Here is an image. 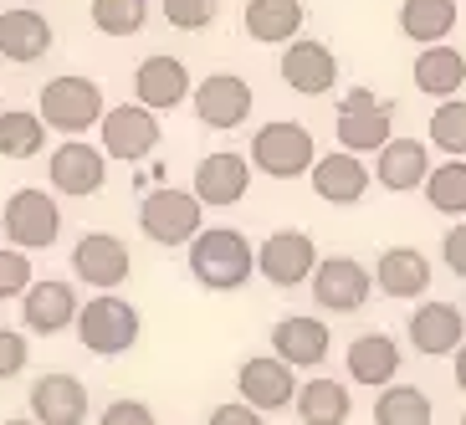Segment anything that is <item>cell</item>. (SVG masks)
<instances>
[{"label": "cell", "mask_w": 466, "mask_h": 425, "mask_svg": "<svg viewBox=\"0 0 466 425\" xmlns=\"http://www.w3.org/2000/svg\"><path fill=\"white\" fill-rule=\"evenodd\" d=\"M185 261H190V277L206 292H236L247 288L251 272H257V251H251V241L236 226H206L190 241Z\"/></svg>", "instance_id": "1"}, {"label": "cell", "mask_w": 466, "mask_h": 425, "mask_svg": "<svg viewBox=\"0 0 466 425\" xmlns=\"http://www.w3.org/2000/svg\"><path fill=\"white\" fill-rule=\"evenodd\" d=\"M36 113L46 118V128H52V134L83 138L87 128L103 124L108 97H103V83H93V77H83V72H62V77H52V83L42 87Z\"/></svg>", "instance_id": "2"}, {"label": "cell", "mask_w": 466, "mask_h": 425, "mask_svg": "<svg viewBox=\"0 0 466 425\" xmlns=\"http://www.w3.org/2000/svg\"><path fill=\"white\" fill-rule=\"evenodd\" d=\"M138 231L149 236L154 247H190L195 236L206 231V200L195 190H175V185H159L138 200Z\"/></svg>", "instance_id": "3"}, {"label": "cell", "mask_w": 466, "mask_h": 425, "mask_svg": "<svg viewBox=\"0 0 466 425\" xmlns=\"http://www.w3.org/2000/svg\"><path fill=\"white\" fill-rule=\"evenodd\" d=\"M251 165H257L267 179L313 175V165H318L313 128L298 124V118H272V124H261L257 134H251Z\"/></svg>", "instance_id": "4"}, {"label": "cell", "mask_w": 466, "mask_h": 425, "mask_svg": "<svg viewBox=\"0 0 466 425\" xmlns=\"http://www.w3.org/2000/svg\"><path fill=\"white\" fill-rule=\"evenodd\" d=\"M144 333V318H138L134 302H124L118 292H97L93 302H83L77 313V343L97 359H118L128 354Z\"/></svg>", "instance_id": "5"}, {"label": "cell", "mask_w": 466, "mask_h": 425, "mask_svg": "<svg viewBox=\"0 0 466 425\" xmlns=\"http://www.w3.org/2000/svg\"><path fill=\"white\" fill-rule=\"evenodd\" d=\"M343 149L354 154H380L395 138V103L374 97V87H349L339 97V124H333Z\"/></svg>", "instance_id": "6"}, {"label": "cell", "mask_w": 466, "mask_h": 425, "mask_svg": "<svg viewBox=\"0 0 466 425\" xmlns=\"http://www.w3.org/2000/svg\"><path fill=\"white\" fill-rule=\"evenodd\" d=\"M0 231H5V241H11V247L46 251V247H56V236H62V206H56L46 190L26 185V190H15L11 200H5Z\"/></svg>", "instance_id": "7"}, {"label": "cell", "mask_w": 466, "mask_h": 425, "mask_svg": "<svg viewBox=\"0 0 466 425\" xmlns=\"http://www.w3.org/2000/svg\"><path fill=\"white\" fill-rule=\"evenodd\" d=\"M46 179H52L56 195L87 200V195H97L108 185V149L103 144H87V138H62L46 154Z\"/></svg>", "instance_id": "8"}, {"label": "cell", "mask_w": 466, "mask_h": 425, "mask_svg": "<svg viewBox=\"0 0 466 425\" xmlns=\"http://www.w3.org/2000/svg\"><path fill=\"white\" fill-rule=\"evenodd\" d=\"M97 134H103L108 159H118V165H138V159H149V154L159 149L165 128H159V113L144 108V103L134 97V103H118V108L103 113Z\"/></svg>", "instance_id": "9"}, {"label": "cell", "mask_w": 466, "mask_h": 425, "mask_svg": "<svg viewBox=\"0 0 466 425\" xmlns=\"http://www.w3.org/2000/svg\"><path fill=\"white\" fill-rule=\"evenodd\" d=\"M308 292H313L318 313H333V318L359 313V308L370 302V292H374V272L354 257H323L318 272H313V282H308Z\"/></svg>", "instance_id": "10"}, {"label": "cell", "mask_w": 466, "mask_h": 425, "mask_svg": "<svg viewBox=\"0 0 466 425\" xmlns=\"http://www.w3.org/2000/svg\"><path fill=\"white\" fill-rule=\"evenodd\" d=\"M318 241L308 231H272L267 241L257 247V272L272 282V288H282V292H292V288H302V282H313V272H318Z\"/></svg>", "instance_id": "11"}, {"label": "cell", "mask_w": 466, "mask_h": 425, "mask_svg": "<svg viewBox=\"0 0 466 425\" xmlns=\"http://www.w3.org/2000/svg\"><path fill=\"white\" fill-rule=\"evenodd\" d=\"M134 272V257L128 247L118 241L113 231H83L77 236V247H72V277L87 282L97 292H118Z\"/></svg>", "instance_id": "12"}, {"label": "cell", "mask_w": 466, "mask_h": 425, "mask_svg": "<svg viewBox=\"0 0 466 425\" xmlns=\"http://www.w3.org/2000/svg\"><path fill=\"white\" fill-rule=\"evenodd\" d=\"M236 390H241V400L247 405H257L261 415L272 410H288V405H298V374H292L288 359L277 354H251L241 369H236Z\"/></svg>", "instance_id": "13"}, {"label": "cell", "mask_w": 466, "mask_h": 425, "mask_svg": "<svg viewBox=\"0 0 466 425\" xmlns=\"http://www.w3.org/2000/svg\"><path fill=\"white\" fill-rule=\"evenodd\" d=\"M190 103H195V118H200V124L226 134V128H241V124H247L257 97H251V83H247V77H236V72H210L206 83H195V97H190Z\"/></svg>", "instance_id": "14"}, {"label": "cell", "mask_w": 466, "mask_h": 425, "mask_svg": "<svg viewBox=\"0 0 466 425\" xmlns=\"http://www.w3.org/2000/svg\"><path fill=\"white\" fill-rule=\"evenodd\" d=\"M134 97L144 103V108H154V113H175L179 103H190L195 97L190 67H185L179 56H169V52L144 56V62L134 67Z\"/></svg>", "instance_id": "15"}, {"label": "cell", "mask_w": 466, "mask_h": 425, "mask_svg": "<svg viewBox=\"0 0 466 425\" xmlns=\"http://www.w3.org/2000/svg\"><path fill=\"white\" fill-rule=\"evenodd\" d=\"M405 333H410V349L420 359H446V354H456V349L466 343V313L456 308V302L431 298V302H420V308L410 313Z\"/></svg>", "instance_id": "16"}, {"label": "cell", "mask_w": 466, "mask_h": 425, "mask_svg": "<svg viewBox=\"0 0 466 425\" xmlns=\"http://www.w3.org/2000/svg\"><path fill=\"white\" fill-rule=\"evenodd\" d=\"M313 195L323 200V206H359L364 195H370V179L374 169L359 159L354 149H329V154H318V165H313Z\"/></svg>", "instance_id": "17"}, {"label": "cell", "mask_w": 466, "mask_h": 425, "mask_svg": "<svg viewBox=\"0 0 466 425\" xmlns=\"http://www.w3.org/2000/svg\"><path fill=\"white\" fill-rule=\"evenodd\" d=\"M77 313H83V302H77L72 282H62V277L31 282V292L21 298V323H26V333H42V339L77 329Z\"/></svg>", "instance_id": "18"}, {"label": "cell", "mask_w": 466, "mask_h": 425, "mask_svg": "<svg viewBox=\"0 0 466 425\" xmlns=\"http://www.w3.org/2000/svg\"><path fill=\"white\" fill-rule=\"evenodd\" d=\"M210 210H226V206H241L251 190V159L236 149H216L195 165V185H190Z\"/></svg>", "instance_id": "19"}, {"label": "cell", "mask_w": 466, "mask_h": 425, "mask_svg": "<svg viewBox=\"0 0 466 425\" xmlns=\"http://www.w3.org/2000/svg\"><path fill=\"white\" fill-rule=\"evenodd\" d=\"M26 410L42 425H83L87 420V384L77 374H36L26 395Z\"/></svg>", "instance_id": "20"}, {"label": "cell", "mask_w": 466, "mask_h": 425, "mask_svg": "<svg viewBox=\"0 0 466 425\" xmlns=\"http://www.w3.org/2000/svg\"><path fill=\"white\" fill-rule=\"evenodd\" d=\"M431 144L425 138H390L380 154H374V185L390 195H410V190H425L431 179Z\"/></svg>", "instance_id": "21"}, {"label": "cell", "mask_w": 466, "mask_h": 425, "mask_svg": "<svg viewBox=\"0 0 466 425\" xmlns=\"http://www.w3.org/2000/svg\"><path fill=\"white\" fill-rule=\"evenodd\" d=\"M329 349H333V333L313 313H288L272 323V354L288 359L292 369H318L329 359Z\"/></svg>", "instance_id": "22"}, {"label": "cell", "mask_w": 466, "mask_h": 425, "mask_svg": "<svg viewBox=\"0 0 466 425\" xmlns=\"http://www.w3.org/2000/svg\"><path fill=\"white\" fill-rule=\"evenodd\" d=\"M282 83L302 97H323L339 87V56L313 36H298L292 46H282Z\"/></svg>", "instance_id": "23"}, {"label": "cell", "mask_w": 466, "mask_h": 425, "mask_svg": "<svg viewBox=\"0 0 466 425\" xmlns=\"http://www.w3.org/2000/svg\"><path fill=\"white\" fill-rule=\"evenodd\" d=\"M56 31L36 5H11V11H0V56L15 62V67H31V62H42L52 52Z\"/></svg>", "instance_id": "24"}, {"label": "cell", "mask_w": 466, "mask_h": 425, "mask_svg": "<svg viewBox=\"0 0 466 425\" xmlns=\"http://www.w3.org/2000/svg\"><path fill=\"white\" fill-rule=\"evenodd\" d=\"M343 369H349L354 384H364V390H384L400 374V343L390 333H359L349 343V354H343Z\"/></svg>", "instance_id": "25"}, {"label": "cell", "mask_w": 466, "mask_h": 425, "mask_svg": "<svg viewBox=\"0 0 466 425\" xmlns=\"http://www.w3.org/2000/svg\"><path fill=\"white\" fill-rule=\"evenodd\" d=\"M374 288L384 298H420V292H431V261H425V251H415V247L380 251V261H374Z\"/></svg>", "instance_id": "26"}, {"label": "cell", "mask_w": 466, "mask_h": 425, "mask_svg": "<svg viewBox=\"0 0 466 425\" xmlns=\"http://www.w3.org/2000/svg\"><path fill=\"white\" fill-rule=\"evenodd\" d=\"M302 0H247L241 11V26H247L251 42L261 46H282V42H298L302 31Z\"/></svg>", "instance_id": "27"}, {"label": "cell", "mask_w": 466, "mask_h": 425, "mask_svg": "<svg viewBox=\"0 0 466 425\" xmlns=\"http://www.w3.org/2000/svg\"><path fill=\"white\" fill-rule=\"evenodd\" d=\"M415 87H420L425 97H461L466 87V56L456 52V46H420V56H415Z\"/></svg>", "instance_id": "28"}, {"label": "cell", "mask_w": 466, "mask_h": 425, "mask_svg": "<svg viewBox=\"0 0 466 425\" xmlns=\"http://www.w3.org/2000/svg\"><path fill=\"white\" fill-rule=\"evenodd\" d=\"M354 415V395H349V384L339 379H308L298 390V420L302 425H349Z\"/></svg>", "instance_id": "29"}, {"label": "cell", "mask_w": 466, "mask_h": 425, "mask_svg": "<svg viewBox=\"0 0 466 425\" xmlns=\"http://www.w3.org/2000/svg\"><path fill=\"white\" fill-rule=\"evenodd\" d=\"M400 31L415 46H436L456 31V0H400Z\"/></svg>", "instance_id": "30"}, {"label": "cell", "mask_w": 466, "mask_h": 425, "mask_svg": "<svg viewBox=\"0 0 466 425\" xmlns=\"http://www.w3.org/2000/svg\"><path fill=\"white\" fill-rule=\"evenodd\" d=\"M436 405L420 384H384L374 400V425H431Z\"/></svg>", "instance_id": "31"}, {"label": "cell", "mask_w": 466, "mask_h": 425, "mask_svg": "<svg viewBox=\"0 0 466 425\" xmlns=\"http://www.w3.org/2000/svg\"><path fill=\"white\" fill-rule=\"evenodd\" d=\"M46 118L31 108H5L0 113V154L5 159H36L46 149Z\"/></svg>", "instance_id": "32"}, {"label": "cell", "mask_w": 466, "mask_h": 425, "mask_svg": "<svg viewBox=\"0 0 466 425\" xmlns=\"http://www.w3.org/2000/svg\"><path fill=\"white\" fill-rule=\"evenodd\" d=\"M425 200H431V210L461 220L466 216V159H446V165L431 169V179H425Z\"/></svg>", "instance_id": "33"}, {"label": "cell", "mask_w": 466, "mask_h": 425, "mask_svg": "<svg viewBox=\"0 0 466 425\" xmlns=\"http://www.w3.org/2000/svg\"><path fill=\"white\" fill-rule=\"evenodd\" d=\"M93 26L113 42H128L149 26V0H93Z\"/></svg>", "instance_id": "34"}, {"label": "cell", "mask_w": 466, "mask_h": 425, "mask_svg": "<svg viewBox=\"0 0 466 425\" xmlns=\"http://www.w3.org/2000/svg\"><path fill=\"white\" fill-rule=\"evenodd\" d=\"M425 128H431V144L446 159H466V97H441Z\"/></svg>", "instance_id": "35"}, {"label": "cell", "mask_w": 466, "mask_h": 425, "mask_svg": "<svg viewBox=\"0 0 466 425\" xmlns=\"http://www.w3.org/2000/svg\"><path fill=\"white\" fill-rule=\"evenodd\" d=\"M36 272H31V251L26 247H0V302L5 298H26Z\"/></svg>", "instance_id": "36"}, {"label": "cell", "mask_w": 466, "mask_h": 425, "mask_svg": "<svg viewBox=\"0 0 466 425\" xmlns=\"http://www.w3.org/2000/svg\"><path fill=\"white\" fill-rule=\"evenodd\" d=\"M159 11H165V21L175 31H206L216 26L220 0H159Z\"/></svg>", "instance_id": "37"}, {"label": "cell", "mask_w": 466, "mask_h": 425, "mask_svg": "<svg viewBox=\"0 0 466 425\" xmlns=\"http://www.w3.org/2000/svg\"><path fill=\"white\" fill-rule=\"evenodd\" d=\"M26 364H31V343H26V333L0 329V384L15 379V374H26Z\"/></svg>", "instance_id": "38"}, {"label": "cell", "mask_w": 466, "mask_h": 425, "mask_svg": "<svg viewBox=\"0 0 466 425\" xmlns=\"http://www.w3.org/2000/svg\"><path fill=\"white\" fill-rule=\"evenodd\" d=\"M97 425H159V420H154V410L144 405V400H128V395H118V400H108V405H103V415H97Z\"/></svg>", "instance_id": "39"}, {"label": "cell", "mask_w": 466, "mask_h": 425, "mask_svg": "<svg viewBox=\"0 0 466 425\" xmlns=\"http://www.w3.org/2000/svg\"><path fill=\"white\" fill-rule=\"evenodd\" d=\"M441 261H446V272L451 277L466 282V220H456L451 231L441 236Z\"/></svg>", "instance_id": "40"}, {"label": "cell", "mask_w": 466, "mask_h": 425, "mask_svg": "<svg viewBox=\"0 0 466 425\" xmlns=\"http://www.w3.org/2000/svg\"><path fill=\"white\" fill-rule=\"evenodd\" d=\"M206 425H267V415L257 405H247V400H231V405H216L206 415Z\"/></svg>", "instance_id": "41"}, {"label": "cell", "mask_w": 466, "mask_h": 425, "mask_svg": "<svg viewBox=\"0 0 466 425\" xmlns=\"http://www.w3.org/2000/svg\"><path fill=\"white\" fill-rule=\"evenodd\" d=\"M456 384H461V395H466V343L456 349Z\"/></svg>", "instance_id": "42"}, {"label": "cell", "mask_w": 466, "mask_h": 425, "mask_svg": "<svg viewBox=\"0 0 466 425\" xmlns=\"http://www.w3.org/2000/svg\"><path fill=\"white\" fill-rule=\"evenodd\" d=\"M0 425H42L36 415H26V420H0Z\"/></svg>", "instance_id": "43"}, {"label": "cell", "mask_w": 466, "mask_h": 425, "mask_svg": "<svg viewBox=\"0 0 466 425\" xmlns=\"http://www.w3.org/2000/svg\"><path fill=\"white\" fill-rule=\"evenodd\" d=\"M15 5H36V0H15Z\"/></svg>", "instance_id": "44"}, {"label": "cell", "mask_w": 466, "mask_h": 425, "mask_svg": "<svg viewBox=\"0 0 466 425\" xmlns=\"http://www.w3.org/2000/svg\"><path fill=\"white\" fill-rule=\"evenodd\" d=\"M461 425H466V410H461Z\"/></svg>", "instance_id": "45"}]
</instances>
